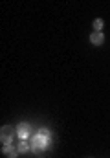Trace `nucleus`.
Instances as JSON below:
<instances>
[{"mask_svg": "<svg viewBox=\"0 0 110 158\" xmlns=\"http://www.w3.org/2000/svg\"><path fill=\"white\" fill-rule=\"evenodd\" d=\"M48 147H51V143L48 142V138H44V136H40V134H35V136H33V140H31V151H33L35 155L44 153Z\"/></svg>", "mask_w": 110, "mask_h": 158, "instance_id": "f257e3e1", "label": "nucleus"}, {"mask_svg": "<svg viewBox=\"0 0 110 158\" xmlns=\"http://www.w3.org/2000/svg\"><path fill=\"white\" fill-rule=\"evenodd\" d=\"M13 136H15V129L9 127V125H4L2 131H0V140H2V143H4V145H11Z\"/></svg>", "mask_w": 110, "mask_h": 158, "instance_id": "f03ea898", "label": "nucleus"}, {"mask_svg": "<svg viewBox=\"0 0 110 158\" xmlns=\"http://www.w3.org/2000/svg\"><path fill=\"white\" fill-rule=\"evenodd\" d=\"M17 134H18V138H28L30 134H31V125L30 123H20L18 127H17Z\"/></svg>", "mask_w": 110, "mask_h": 158, "instance_id": "7ed1b4c3", "label": "nucleus"}, {"mask_svg": "<svg viewBox=\"0 0 110 158\" xmlns=\"http://www.w3.org/2000/svg\"><path fill=\"white\" fill-rule=\"evenodd\" d=\"M2 153H4L7 158H17L18 149H17V147H13V145H4V147H2Z\"/></svg>", "mask_w": 110, "mask_h": 158, "instance_id": "20e7f679", "label": "nucleus"}, {"mask_svg": "<svg viewBox=\"0 0 110 158\" xmlns=\"http://www.w3.org/2000/svg\"><path fill=\"white\" fill-rule=\"evenodd\" d=\"M103 40H105V35H103L101 31H94V33L90 35V42H92L94 46H99V44H103Z\"/></svg>", "mask_w": 110, "mask_h": 158, "instance_id": "39448f33", "label": "nucleus"}, {"mask_svg": "<svg viewBox=\"0 0 110 158\" xmlns=\"http://www.w3.org/2000/svg\"><path fill=\"white\" fill-rule=\"evenodd\" d=\"M17 149H18V153H28V151L31 149V145H28L26 142H20V143L17 145Z\"/></svg>", "mask_w": 110, "mask_h": 158, "instance_id": "423d86ee", "label": "nucleus"}, {"mask_svg": "<svg viewBox=\"0 0 110 158\" xmlns=\"http://www.w3.org/2000/svg\"><path fill=\"white\" fill-rule=\"evenodd\" d=\"M37 134H40V136H44V138H48V140H50V136H51V132H50V129H48V127L39 129V132H37Z\"/></svg>", "mask_w": 110, "mask_h": 158, "instance_id": "0eeeda50", "label": "nucleus"}, {"mask_svg": "<svg viewBox=\"0 0 110 158\" xmlns=\"http://www.w3.org/2000/svg\"><path fill=\"white\" fill-rule=\"evenodd\" d=\"M94 28H96V31H101V28H103V20H101V19H96Z\"/></svg>", "mask_w": 110, "mask_h": 158, "instance_id": "6e6552de", "label": "nucleus"}]
</instances>
